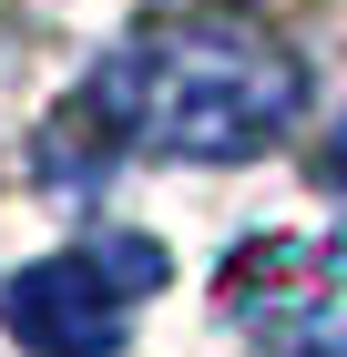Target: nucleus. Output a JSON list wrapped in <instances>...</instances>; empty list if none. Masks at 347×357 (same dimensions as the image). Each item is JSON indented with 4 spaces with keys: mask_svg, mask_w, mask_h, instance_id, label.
Wrapping results in <instances>:
<instances>
[{
    "mask_svg": "<svg viewBox=\"0 0 347 357\" xmlns=\"http://www.w3.org/2000/svg\"><path fill=\"white\" fill-rule=\"evenodd\" d=\"M92 102L123 123V143L143 153H194V164H235V153H266L276 133L307 102V72H296L276 41L225 21H184V31H143L133 52H112L92 72Z\"/></svg>",
    "mask_w": 347,
    "mask_h": 357,
    "instance_id": "1",
    "label": "nucleus"
},
{
    "mask_svg": "<svg viewBox=\"0 0 347 357\" xmlns=\"http://www.w3.org/2000/svg\"><path fill=\"white\" fill-rule=\"evenodd\" d=\"M163 255L154 245H82V255H41L0 286V327L21 337L31 357H112L123 327H133V286H154Z\"/></svg>",
    "mask_w": 347,
    "mask_h": 357,
    "instance_id": "2",
    "label": "nucleus"
},
{
    "mask_svg": "<svg viewBox=\"0 0 347 357\" xmlns=\"http://www.w3.org/2000/svg\"><path fill=\"white\" fill-rule=\"evenodd\" d=\"M245 266L266 275V306L225 296L235 327L256 337V357H347V275L307 245H256Z\"/></svg>",
    "mask_w": 347,
    "mask_h": 357,
    "instance_id": "3",
    "label": "nucleus"
},
{
    "mask_svg": "<svg viewBox=\"0 0 347 357\" xmlns=\"http://www.w3.org/2000/svg\"><path fill=\"white\" fill-rule=\"evenodd\" d=\"M337 184H347V123H337Z\"/></svg>",
    "mask_w": 347,
    "mask_h": 357,
    "instance_id": "4",
    "label": "nucleus"
}]
</instances>
